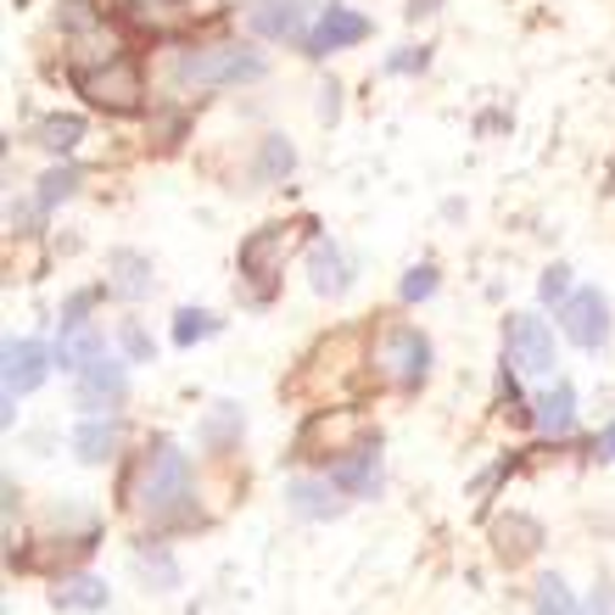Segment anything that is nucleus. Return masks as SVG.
<instances>
[{"instance_id": "1a4fd4ad", "label": "nucleus", "mask_w": 615, "mask_h": 615, "mask_svg": "<svg viewBox=\"0 0 615 615\" xmlns=\"http://www.w3.org/2000/svg\"><path fill=\"white\" fill-rule=\"evenodd\" d=\"M51 359L40 341H7V420L18 414V397H29L34 386H45L51 375Z\"/></svg>"}, {"instance_id": "4be33fe9", "label": "nucleus", "mask_w": 615, "mask_h": 615, "mask_svg": "<svg viewBox=\"0 0 615 615\" xmlns=\"http://www.w3.org/2000/svg\"><path fill=\"white\" fill-rule=\"evenodd\" d=\"M51 598H56V609H102L107 604V582H96V576H62Z\"/></svg>"}, {"instance_id": "aec40b11", "label": "nucleus", "mask_w": 615, "mask_h": 615, "mask_svg": "<svg viewBox=\"0 0 615 615\" xmlns=\"http://www.w3.org/2000/svg\"><path fill=\"white\" fill-rule=\"evenodd\" d=\"M576 425V392L565 386V381H554L543 397H538V431L543 436H565Z\"/></svg>"}, {"instance_id": "9d476101", "label": "nucleus", "mask_w": 615, "mask_h": 615, "mask_svg": "<svg viewBox=\"0 0 615 615\" xmlns=\"http://www.w3.org/2000/svg\"><path fill=\"white\" fill-rule=\"evenodd\" d=\"M124 397H129V370L118 359H96L78 370V409L102 414V409H118Z\"/></svg>"}, {"instance_id": "6ab92c4d", "label": "nucleus", "mask_w": 615, "mask_h": 615, "mask_svg": "<svg viewBox=\"0 0 615 615\" xmlns=\"http://www.w3.org/2000/svg\"><path fill=\"white\" fill-rule=\"evenodd\" d=\"M498 554L515 565V560H532L538 549H543V526L538 520H526V515H509V520H498Z\"/></svg>"}, {"instance_id": "6e6552de", "label": "nucleus", "mask_w": 615, "mask_h": 615, "mask_svg": "<svg viewBox=\"0 0 615 615\" xmlns=\"http://www.w3.org/2000/svg\"><path fill=\"white\" fill-rule=\"evenodd\" d=\"M560 325H565V336L576 341V347H604L609 341V303H604V291H571L565 303H560Z\"/></svg>"}, {"instance_id": "473e14b6", "label": "nucleus", "mask_w": 615, "mask_h": 615, "mask_svg": "<svg viewBox=\"0 0 615 615\" xmlns=\"http://www.w3.org/2000/svg\"><path fill=\"white\" fill-rule=\"evenodd\" d=\"M414 67H425V45H420V51L409 45L403 56H392V62H386V73H414Z\"/></svg>"}, {"instance_id": "4468645a", "label": "nucleus", "mask_w": 615, "mask_h": 615, "mask_svg": "<svg viewBox=\"0 0 615 615\" xmlns=\"http://www.w3.org/2000/svg\"><path fill=\"white\" fill-rule=\"evenodd\" d=\"M347 252L336 246V241H314L308 246V286L319 291V297H341L347 291Z\"/></svg>"}, {"instance_id": "7c9ffc66", "label": "nucleus", "mask_w": 615, "mask_h": 615, "mask_svg": "<svg viewBox=\"0 0 615 615\" xmlns=\"http://www.w3.org/2000/svg\"><path fill=\"white\" fill-rule=\"evenodd\" d=\"M124 353H129L135 364H146V359H151V336H146L140 325H124Z\"/></svg>"}, {"instance_id": "5701e85b", "label": "nucleus", "mask_w": 615, "mask_h": 615, "mask_svg": "<svg viewBox=\"0 0 615 615\" xmlns=\"http://www.w3.org/2000/svg\"><path fill=\"white\" fill-rule=\"evenodd\" d=\"M78 140H84V118H73V113H56V118H45V124L34 129V146H45V151H56V157H67Z\"/></svg>"}, {"instance_id": "c85d7f7f", "label": "nucleus", "mask_w": 615, "mask_h": 615, "mask_svg": "<svg viewBox=\"0 0 615 615\" xmlns=\"http://www.w3.org/2000/svg\"><path fill=\"white\" fill-rule=\"evenodd\" d=\"M431 291H436V269H431V263H420V269L403 275V303H425Z\"/></svg>"}, {"instance_id": "9b49d317", "label": "nucleus", "mask_w": 615, "mask_h": 615, "mask_svg": "<svg viewBox=\"0 0 615 615\" xmlns=\"http://www.w3.org/2000/svg\"><path fill=\"white\" fill-rule=\"evenodd\" d=\"M359 40H370V18L347 12V7H325V12H319V23L303 34L308 56H330V51H341V45H359Z\"/></svg>"}, {"instance_id": "39448f33", "label": "nucleus", "mask_w": 615, "mask_h": 615, "mask_svg": "<svg viewBox=\"0 0 615 615\" xmlns=\"http://www.w3.org/2000/svg\"><path fill=\"white\" fill-rule=\"evenodd\" d=\"M364 431L370 420L359 409H330V414H314L297 436V459H347V454H359L364 448Z\"/></svg>"}, {"instance_id": "e433bc0d", "label": "nucleus", "mask_w": 615, "mask_h": 615, "mask_svg": "<svg viewBox=\"0 0 615 615\" xmlns=\"http://www.w3.org/2000/svg\"><path fill=\"white\" fill-rule=\"evenodd\" d=\"M436 7H443V0H409V18H431Z\"/></svg>"}, {"instance_id": "f704fd0d", "label": "nucleus", "mask_w": 615, "mask_h": 615, "mask_svg": "<svg viewBox=\"0 0 615 615\" xmlns=\"http://www.w3.org/2000/svg\"><path fill=\"white\" fill-rule=\"evenodd\" d=\"M224 0H185V18H219Z\"/></svg>"}, {"instance_id": "a211bd4d", "label": "nucleus", "mask_w": 615, "mask_h": 615, "mask_svg": "<svg viewBox=\"0 0 615 615\" xmlns=\"http://www.w3.org/2000/svg\"><path fill=\"white\" fill-rule=\"evenodd\" d=\"M113 448H118V425H113L107 414H91V420L73 425V454H78L84 465H107Z\"/></svg>"}, {"instance_id": "20e7f679", "label": "nucleus", "mask_w": 615, "mask_h": 615, "mask_svg": "<svg viewBox=\"0 0 615 615\" xmlns=\"http://www.w3.org/2000/svg\"><path fill=\"white\" fill-rule=\"evenodd\" d=\"M73 84H78V96L91 102V107H102V113H140V102H146L140 67L129 56L102 62V67H84V73H73Z\"/></svg>"}, {"instance_id": "2eb2a0df", "label": "nucleus", "mask_w": 615, "mask_h": 615, "mask_svg": "<svg viewBox=\"0 0 615 615\" xmlns=\"http://www.w3.org/2000/svg\"><path fill=\"white\" fill-rule=\"evenodd\" d=\"M330 481L341 492H353V498H375V487H381V454L375 448H359V454L336 459L330 465Z\"/></svg>"}, {"instance_id": "f3484780", "label": "nucleus", "mask_w": 615, "mask_h": 615, "mask_svg": "<svg viewBox=\"0 0 615 615\" xmlns=\"http://www.w3.org/2000/svg\"><path fill=\"white\" fill-rule=\"evenodd\" d=\"M96 359H107V341H102V330L84 319V325H62V347H56V364L62 370H84V364H96Z\"/></svg>"}, {"instance_id": "f03ea898", "label": "nucleus", "mask_w": 615, "mask_h": 615, "mask_svg": "<svg viewBox=\"0 0 615 615\" xmlns=\"http://www.w3.org/2000/svg\"><path fill=\"white\" fill-rule=\"evenodd\" d=\"M185 498H191V459L173 448V443H157V448L146 454V465H140L135 509L151 515V520H162V515L180 509Z\"/></svg>"}, {"instance_id": "7ed1b4c3", "label": "nucleus", "mask_w": 615, "mask_h": 615, "mask_svg": "<svg viewBox=\"0 0 615 615\" xmlns=\"http://www.w3.org/2000/svg\"><path fill=\"white\" fill-rule=\"evenodd\" d=\"M291 241H297L291 224H263V230H252V235L241 241V257H235V263H241V280H252V297H257V303H269L275 280L286 275Z\"/></svg>"}, {"instance_id": "bb28decb", "label": "nucleus", "mask_w": 615, "mask_h": 615, "mask_svg": "<svg viewBox=\"0 0 615 615\" xmlns=\"http://www.w3.org/2000/svg\"><path fill=\"white\" fill-rule=\"evenodd\" d=\"M213 330H219V319L202 314V308H180V314H173V341H180V347H191V341H202Z\"/></svg>"}, {"instance_id": "c9c22d12", "label": "nucleus", "mask_w": 615, "mask_h": 615, "mask_svg": "<svg viewBox=\"0 0 615 615\" xmlns=\"http://www.w3.org/2000/svg\"><path fill=\"white\" fill-rule=\"evenodd\" d=\"M593 454H598V459H615V420H609V425L598 431V443H593Z\"/></svg>"}, {"instance_id": "f257e3e1", "label": "nucleus", "mask_w": 615, "mask_h": 615, "mask_svg": "<svg viewBox=\"0 0 615 615\" xmlns=\"http://www.w3.org/2000/svg\"><path fill=\"white\" fill-rule=\"evenodd\" d=\"M263 73H269V62L252 45H197L173 56V84L180 91H230V84H257Z\"/></svg>"}, {"instance_id": "b1692460", "label": "nucleus", "mask_w": 615, "mask_h": 615, "mask_svg": "<svg viewBox=\"0 0 615 615\" xmlns=\"http://www.w3.org/2000/svg\"><path fill=\"white\" fill-rule=\"evenodd\" d=\"M135 571H140L157 593H173V587H180V565H173V554H168L162 543L140 549V554H135Z\"/></svg>"}, {"instance_id": "393cba45", "label": "nucleus", "mask_w": 615, "mask_h": 615, "mask_svg": "<svg viewBox=\"0 0 615 615\" xmlns=\"http://www.w3.org/2000/svg\"><path fill=\"white\" fill-rule=\"evenodd\" d=\"M241 425H246L241 403H213L208 420H202V443L208 448H224V443H235V436H241Z\"/></svg>"}, {"instance_id": "a878e982", "label": "nucleus", "mask_w": 615, "mask_h": 615, "mask_svg": "<svg viewBox=\"0 0 615 615\" xmlns=\"http://www.w3.org/2000/svg\"><path fill=\"white\" fill-rule=\"evenodd\" d=\"M538 615H587V609L576 604V593L560 576H543L538 582Z\"/></svg>"}, {"instance_id": "423d86ee", "label": "nucleus", "mask_w": 615, "mask_h": 615, "mask_svg": "<svg viewBox=\"0 0 615 615\" xmlns=\"http://www.w3.org/2000/svg\"><path fill=\"white\" fill-rule=\"evenodd\" d=\"M375 370L392 381V386H420L431 375V341L409 325H392L375 347Z\"/></svg>"}, {"instance_id": "0eeeda50", "label": "nucleus", "mask_w": 615, "mask_h": 615, "mask_svg": "<svg viewBox=\"0 0 615 615\" xmlns=\"http://www.w3.org/2000/svg\"><path fill=\"white\" fill-rule=\"evenodd\" d=\"M503 347H509V364L520 375H554L560 353H554V330L538 319V314H515L509 330H503Z\"/></svg>"}, {"instance_id": "dca6fc26", "label": "nucleus", "mask_w": 615, "mask_h": 615, "mask_svg": "<svg viewBox=\"0 0 615 615\" xmlns=\"http://www.w3.org/2000/svg\"><path fill=\"white\" fill-rule=\"evenodd\" d=\"M336 492H341V487H336L330 476H325V481H308V476H303V481H291V487H286V503H291L303 520H336V515L347 509Z\"/></svg>"}, {"instance_id": "f8f14e48", "label": "nucleus", "mask_w": 615, "mask_h": 615, "mask_svg": "<svg viewBox=\"0 0 615 615\" xmlns=\"http://www.w3.org/2000/svg\"><path fill=\"white\" fill-rule=\"evenodd\" d=\"M151 257L146 252H135V246H118L113 257H107V291L113 297H124V303H140V297H151Z\"/></svg>"}, {"instance_id": "2f4dec72", "label": "nucleus", "mask_w": 615, "mask_h": 615, "mask_svg": "<svg viewBox=\"0 0 615 615\" xmlns=\"http://www.w3.org/2000/svg\"><path fill=\"white\" fill-rule=\"evenodd\" d=\"M319 118H325V124L341 118V91H336V84H325V91H319Z\"/></svg>"}, {"instance_id": "cd10ccee", "label": "nucleus", "mask_w": 615, "mask_h": 615, "mask_svg": "<svg viewBox=\"0 0 615 615\" xmlns=\"http://www.w3.org/2000/svg\"><path fill=\"white\" fill-rule=\"evenodd\" d=\"M73 191H78V168H51L45 180H40V213L56 208V202H67Z\"/></svg>"}, {"instance_id": "c756f323", "label": "nucleus", "mask_w": 615, "mask_h": 615, "mask_svg": "<svg viewBox=\"0 0 615 615\" xmlns=\"http://www.w3.org/2000/svg\"><path fill=\"white\" fill-rule=\"evenodd\" d=\"M538 291H543V303H565L571 297V269H565V263H554V269L538 280Z\"/></svg>"}, {"instance_id": "412c9836", "label": "nucleus", "mask_w": 615, "mask_h": 615, "mask_svg": "<svg viewBox=\"0 0 615 615\" xmlns=\"http://www.w3.org/2000/svg\"><path fill=\"white\" fill-rule=\"evenodd\" d=\"M291 168H297V151H291V140H286V135H269V140L257 146V162H252V173H257L263 185H280Z\"/></svg>"}, {"instance_id": "72a5a7b5", "label": "nucleus", "mask_w": 615, "mask_h": 615, "mask_svg": "<svg viewBox=\"0 0 615 615\" xmlns=\"http://www.w3.org/2000/svg\"><path fill=\"white\" fill-rule=\"evenodd\" d=\"M587 615H615V587H598V593L587 598Z\"/></svg>"}, {"instance_id": "ddd939ff", "label": "nucleus", "mask_w": 615, "mask_h": 615, "mask_svg": "<svg viewBox=\"0 0 615 615\" xmlns=\"http://www.w3.org/2000/svg\"><path fill=\"white\" fill-rule=\"evenodd\" d=\"M252 34L263 40H303V23H308V7L303 0H257V7L246 12Z\"/></svg>"}]
</instances>
